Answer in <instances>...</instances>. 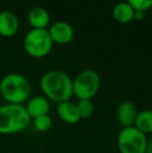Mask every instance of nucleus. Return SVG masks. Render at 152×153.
<instances>
[{
  "label": "nucleus",
  "mask_w": 152,
  "mask_h": 153,
  "mask_svg": "<svg viewBox=\"0 0 152 153\" xmlns=\"http://www.w3.org/2000/svg\"><path fill=\"white\" fill-rule=\"evenodd\" d=\"M73 79L61 70H50L43 74L40 79V88L49 101L62 103L73 96Z\"/></svg>",
  "instance_id": "f257e3e1"
},
{
  "label": "nucleus",
  "mask_w": 152,
  "mask_h": 153,
  "mask_svg": "<svg viewBox=\"0 0 152 153\" xmlns=\"http://www.w3.org/2000/svg\"><path fill=\"white\" fill-rule=\"evenodd\" d=\"M0 95L10 104L24 105L31 95V85L24 75L10 73L0 80Z\"/></svg>",
  "instance_id": "f03ea898"
},
{
  "label": "nucleus",
  "mask_w": 152,
  "mask_h": 153,
  "mask_svg": "<svg viewBox=\"0 0 152 153\" xmlns=\"http://www.w3.org/2000/svg\"><path fill=\"white\" fill-rule=\"evenodd\" d=\"M29 117L24 105L5 103L0 105V134H15L24 131L30 125Z\"/></svg>",
  "instance_id": "7ed1b4c3"
},
{
  "label": "nucleus",
  "mask_w": 152,
  "mask_h": 153,
  "mask_svg": "<svg viewBox=\"0 0 152 153\" xmlns=\"http://www.w3.org/2000/svg\"><path fill=\"white\" fill-rule=\"evenodd\" d=\"M24 50L29 56L41 59L50 53L53 42L48 29H30L23 41Z\"/></svg>",
  "instance_id": "20e7f679"
},
{
  "label": "nucleus",
  "mask_w": 152,
  "mask_h": 153,
  "mask_svg": "<svg viewBox=\"0 0 152 153\" xmlns=\"http://www.w3.org/2000/svg\"><path fill=\"white\" fill-rule=\"evenodd\" d=\"M148 137L134 126L124 127L117 137V146L120 153H145Z\"/></svg>",
  "instance_id": "39448f33"
},
{
  "label": "nucleus",
  "mask_w": 152,
  "mask_h": 153,
  "mask_svg": "<svg viewBox=\"0 0 152 153\" xmlns=\"http://www.w3.org/2000/svg\"><path fill=\"white\" fill-rule=\"evenodd\" d=\"M73 96L78 100L91 99L96 96L100 88V76L95 70L87 69L79 73L72 80Z\"/></svg>",
  "instance_id": "423d86ee"
},
{
  "label": "nucleus",
  "mask_w": 152,
  "mask_h": 153,
  "mask_svg": "<svg viewBox=\"0 0 152 153\" xmlns=\"http://www.w3.org/2000/svg\"><path fill=\"white\" fill-rule=\"evenodd\" d=\"M49 34L53 43L59 45L68 44L72 41L74 36V29L70 23L66 21H57L54 22L48 29Z\"/></svg>",
  "instance_id": "0eeeda50"
},
{
  "label": "nucleus",
  "mask_w": 152,
  "mask_h": 153,
  "mask_svg": "<svg viewBox=\"0 0 152 153\" xmlns=\"http://www.w3.org/2000/svg\"><path fill=\"white\" fill-rule=\"evenodd\" d=\"M136 105L131 101H123L117 107V121L122 127L134 126L136 115H138Z\"/></svg>",
  "instance_id": "6e6552de"
},
{
  "label": "nucleus",
  "mask_w": 152,
  "mask_h": 153,
  "mask_svg": "<svg viewBox=\"0 0 152 153\" xmlns=\"http://www.w3.org/2000/svg\"><path fill=\"white\" fill-rule=\"evenodd\" d=\"M24 106L29 117L31 119H35L40 116L48 115L50 111V101L44 95H39V96L30 97L24 104Z\"/></svg>",
  "instance_id": "1a4fd4ad"
},
{
  "label": "nucleus",
  "mask_w": 152,
  "mask_h": 153,
  "mask_svg": "<svg viewBox=\"0 0 152 153\" xmlns=\"http://www.w3.org/2000/svg\"><path fill=\"white\" fill-rule=\"evenodd\" d=\"M19 29V20L14 12L4 10L0 12V36L10 38Z\"/></svg>",
  "instance_id": "9d476101"
},
{
  "label": "nucleus",
  "mask_w": 152,
  "mask_h": 153,
  "mask_svg": "<svg viewBox=\"0 0 152 153\" xmlns=\"http://www.w3.org/2000/svg\"><path fill=\"white\" fill-rule=\"evenodd\" d=\"M56 114L61 121H63L66 124L73 125L81 120L79 117L76 103L72 102L71 100L59 103L56 107Z\"/></svg>",
  "instance_id": "9b49d317"
},
{
  "label": "nucleus",
  "mask_w": 152,
  "mask_h": 153,
  "mask_svg": "<svg viewBox=\"0 0 152 153\" xmlns=\"http://www.w3.org/2000/svg\"><path fill=\"white\" fill-rule=\"evenodd\" d=\"M27 20L33 28L46 29L50 23V15L46 8L42 6H35L29 10Z\"/></svg>",
  "instance_id": "f8f14e48"
},
{
  "label": "nucleus",
  "mask_w": 152,
  "mask_h": 153,
  "mask_svg": "<svg viewBox=\"0 0 152 153\" xmlns=\"http://www.w3.org/2000/svg\"><path fill=\"white\" fill-rule=\"evenodd\" d=\"M134 12L136 10L126 1L119 2L113 8V17L117 22L125 24V23H128L133 20Z\"/></svg>",
  "instance_id": "ddd939ff"
},
{
  "label": "nucleus",
  "mask_w": 152,
  "mask_h": 153,
  "mask_svg": "<svg viewBox=\"0 0 152 153\" xmlns=\"http://www.w3.org/2000/svg\"><path fill=\"white\" fill-rule=\"evenodd\" d=\"M134 127L145 134L152 132V109H144L138 113L134 121Z\"/></svg>",
  "instance_id": "4468645a"
},
{
  "label": "nucleus",
  "mask_w": 152,
  "mask_h": 153,
  "mask_svg": "<svg viewBox=\"0 0 152 153\" xmlns=\"http://www.w3.org/2000/svg\"><path fill=\"white\" fill-rule=\"evenodd\" d=\"M80 119H90L95 111V105L91 99H81L76 103Z\"/></svg>",
  "instance_id": "2eb2a0df"
},
{
  "label": "nucleus",
  "mask_w": 152,
  "mask_h": 153,
  "mask_svg": "<svg viewBox=\"0 0 152 153\" xmlns=\"http://www.w3.org/2000/svg\"><path fill=\"white\" fill-rule=\"evenodd\" d=\"M52 119L48 115H43L33 119V127L39 132H47L52 127Z\"/></svg>",
  "instance_id": "dca6fc26"
},
{
  "label": "nucleus",
  "mask_w": 152,
  "mask_h": 153,
  "mask_svg": "<svg viewBox=\"0 0 152 153\" xmlns=\"http://www.w3.org/2000/svg\"><path fill=\"white\" fill-rule=\"evenodd\" d=\"M126 2L130 4L134 10L146 12L152 7V0H127Z\"/></svg>",
  "instance_id": "f3484780"
},
{
  "label": "nucleus",
  "mask_w": 152,
  "mask_h": 153,
  "mask_svg": "<svg viewBox=\"0 0 152 153\" xmlns=\"http://www.w3.org/2000/svg\"><path fill=\"white\" fill-rule=\"evenodd\" d=\"M144 18H145V12H143V10H136V12H134L133 20L142 21V20H144Z\"/></svg>",
  "instance_id": "a211bd4d"
},
{
  "label": "nucleus",
  "mask_w": 152,
  "mask_h": 153,
  "mask_svg": "<svg viewBox=\"0 0 152 153\" xmlns=\"http://www.w3.org/2000/svg\"><path fill=\"white\" fill-rule=\"evenodd\" d=\"M145 153H152V144L148 143V145H147V148H146V151Z\"/></svg>",
  "instance_id": "6ab92c4d"
},
{
  "label": "nucleus",
  "mask_w": 152,
  "mask_h": 153,
  "mask_svg": "<svg viewBox=\"0 0 152 153\" xmlns=\"http://www.w3.org/2000/svg\"><path fill=\"white\" fill-rule=\"evenodd\" d=\"M148 143H150V144H152V132L149 134V139H148Z\"/></svg>",
  "instance_id": "aec40b11"
}]
</instances>
